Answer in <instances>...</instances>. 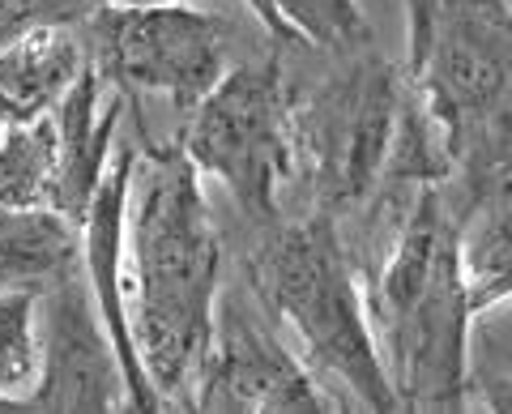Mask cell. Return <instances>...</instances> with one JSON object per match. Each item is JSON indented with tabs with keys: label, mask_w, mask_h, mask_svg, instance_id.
<instances>
[{
	"label": "cell",
	"mask_w": 512,
	"mask_h": 414,
	"mask_svg": "<svg viewBox=\"0 0 512 414\" xmlns=\"http://www.w3.org/2000/svg\"><path fill=\"white\" fill-rule=\"evenodd\" d=\"M461 286L470 308H483L491 299L508 295V193L500 188L487 205H478L474 222L461 235L457 248Z\"/></svg>",
	"instance_id": "cell-14"
},
{
	"label": "cell",
	"mask_w": 512,
	"mask_h": 414,
	"mask_svg": "<svg viewBox=\"0 0 512 414\" xmlns=\"http://www.w3.org/2000/svg\"><path fill=\"white\" fill-rule=\"evenodd\" d=\"M94 69L133 94L192 111L227 73V26L197 0L107 5L94 13Z\"/></svg>",
	"instance_id": "cell-4"
},
{
	"label": "cell",
	"mask_w": 512,
	"mask_h": 414,
	"mask_svg": "<svg viewBox=\"0 0 512 414\" xmlns=\"http://www.w3.org/2000/svg\"><path fill=\"white\" fill-rule=\"evenodd\" d=\"M56 120H22L0 133V205H52Z\"/></svg>",
	"instance_id": "cell-13"
},
{
	"label": "cell",
	"mask_w": 512,
	"mask_h": 414,
	"mask_svg": "<svg viewBox=\"0 0 512 414\" xmlns=\"http://www.w3.org/2000/svg\"><path fill=\"white\" fill-rule=\"evenodd\" d=\"M201 410H325L329 393L316 385L299 350L278 333L269 308L248 286H227L214 299V329L205 368L192 393Z\"/></svg>",
	"instance_id": "cell-6"
},
{
	"label": "cell",
	"mask_w": 512,
	"mask_h": 414,
	"mask_svg": "<svg viewBox=\"0 0 512 414\" xmlns=\"http://www.w3.org/2000/svg\"><path fill=\"white\" fill-rule=\"evenodd\" d=\"M90 5L94 0H0V43L39 22H77L90 13Z\"/></svg>",
	"instance_id": "cell-17"
},
{
	"label": "cell",
	"mask_w": 512,
	"mask_h": 414,
	"mask_svg": "<svg viewBox=\"0 0 512 414\" xmlns=\"http://www.w3.org/2000/svg\"><path fill=\"white\" fill-rule=\"evenodd\" d=\"M86 65V47L69 22H39L0 43V116L5 124L52 116Z\"/></svg>",
	"instance_id": "cell-10"
},
{
	"label": "cell",
	"mask_w": 512,
	"mask_h": 414,
	"mask_svg": "<svg viewBox=\"0 0 512 414\" xmlns=\"http://www.w3.org/2000/svg\"><path fill=\"white\" fill-rule=\"evenodd\" d=\"M52 120H56L52 205L82 227L86 205L103 180V167L111 163V141H116L111 133H116V120H120V103L103 107V73L94 69L90 60L82 65V73L73 77V86L64 90Z\"/></svg>",
	"instance_id": "cell-9"
},
{
	"label": "cell",
	"mask_w": 512,
	"mask_h": 414,
	"mask_svg": "<svg viewBox=\"0 0 512 414\" xmlns=\"http://www.w3.org/2000/svg\"><path fill=\"white\" fill-rule=\"evenodd\" d=\"M380 321L393 346V393L414 406H466L461 397V342L470 299L461 286L457 244L444 240L436 201L419 205V218L397 244L380 282Z\"/></svg>",
	"instance_id": "cell-3"
},
{
	"label": "cell",
	"mask_w": 512,
	"mask_h": 414,
	"mask_svg": "<svg viewBox=\"0 0 512 414\" xmlns=\"http://www.w3.org/2000/svg\"><path fill=\"white\" fill-rule=\"evenodd\" d=\"M39 385V295L0 291V397L26 406Z\"/></svg>",
	"instance_id": "cell-15"
},
{
	"label": "cell",
	"mask_w": 512,
	"mask_h": 414,
	"mask_svg": "<svg viewBox=\"0 0 512 414\" xmlns=\"http://www.w3.org/2000/svg\"><path fill=\"white\" fill-rule=\"evenodd\" d=\"M218 231L184 154L133 167L124 201V308L158 406H192L218 299Z\"/></svg>",
	"instance_id": "cell-1"
},
{
	"label": "cell",
	"mask_w": 512,
	"mask_h": 414,
	"mask_svg": "<svg viewBox=\"0 0 512 414\" xmlns=\"http://www.w3.org/2000/svg\"><path fill=\"white\" fill-rule=\"evenodd\" d=\"M107 5H163V0H107Z\"/></svg>",
	"instance_id": "cell-18"
},
{
	"label": "cell",
	"mask_w": 512,
	"mask_h": 414,
	"mask_svg": "<svg viewBox=\"0 0 512 414\" xmlns=\"http://www.w3.org/2000/svg\"><path fill=\"white\" fill-rule=\"evenodd\" d=\"M26 406H43V410L128 406L120 359L107 342L90 286L77 278V269L39 295V385Z\"/></svg>",
	"instance_id": "cell-7"
},
{
	"label": "cell",
	"mask_w": 512,
	"mask_h": 414,
	"mask_svg": "<svg viewBox=\"0 0 512 414\" xmlns=\"http://www.w3.org/2000/svg\"><path fill=\"white\" fill-rule=\"evenodd\" d=\"M0 133H5V116H0Z\"/></svg>",
	"instance_id": "cell-20"
},
{
	"label": "cell",
	"mask_w": 512,
	"mask_h": 414,
	"mask_svg": "<svg viewBox=\"0 0 512 414\" xmlns=\"http://www.w3.org/2000/svg\"><path fill=\"white\" fill-rule=\"evenodd\" d=\"M265 286L278 316L295 333L299 359L308 363V372H320V389L338 385L342 402L350 397L367 410L402 406L329 222L286 231L265 257Z\"/></svg>",
	"instance_id": "cell-2"
},
{
	"label": "cell",
	"mask_w": 512,
	"mask_h": 414,
	"mask_svg": "<svg viewBox=\"0 0 512 414\" xmlns=\"http://www.w3.org/2000/svg\"><path fill=\"white\" fill-rule=\"evenodd\" d=\"M504 77H508V43L500 9L487 5H457L444 13L436 35V56H431V82L436 99L444 103L448 120L457 129L483 124L487 116L504 111Z\"/></svg>",
	"instance_id": "cell-8"
},
{
	"label": "cell",
	"mask_w": 512,
	"mask_h": 414,
	"mask_svg": "<svg viewBox=\"0 0 512 414\" xmlns=\"http://www.w3.org/2000/svg\"><path fill=\"white\" fill-rule=\"evenodd\" d=\"M0 410H9V402H5V397H0Z\"/></svg>",
	"instance_id": "cell-19"
},
{
	"label": "cell",
	"mask_w": 512,
	"mask_h": 414,
	"mask_svg": "<svg viewBox=\"0 0 512 414\" xmlns=\"http://www.w3.org/2000/svg\"><path fill=\"white\" fill-rule=\"evenodd\" d=\"M184 158L252 214H274L286 175V111L274 69H227L192 107Z\"/></svg>",
	"instance_id": "cell-5"
},
{
	"label": "cell",
	"mask_w": 512,
	"mask_h": 414,
	"mask_svg": "<svg viewBox=\"0 0 512 414\" xmlns=\"http://www.w3.org/2000/svg\"><path fill=\"white\" fill-rule=\"evenodd\" d=\"M461 397L487 410H508L512 402V316L508 299L474 308L461 342Z\"/></svg>",
	"instance_id": "cell-12"
},
{
	"label": "cell",
	"mask_w": 512,
	"mask_h": 414,
	"mask_svg": "<svg viewBox=\"0 0 512 414\" xmlns=\"http://www.w3.org/2000/svg\"><path fill=\"white\" fill-rule=\"evenodd\" d=\"M82 261V231L56 205H0V291L43 295Z\"/></svg>",
	"instance_id": "cell-11"
},
{
	"label": "cell",
	"mask_w": 512,
	"mask_h": 414,
	"mask_svg": "<svg viewBox=\"0 0 512 414\" xmlns=\"http://www.w3.org/2000/svg\"><path fill=\"white\" fill-rule=\"evenodd\" d=\"M269 26L308 43H346L363 30L355 0H248Z\"/></svg>",
	"instance_id": "cell-16"
}]
</instances>
